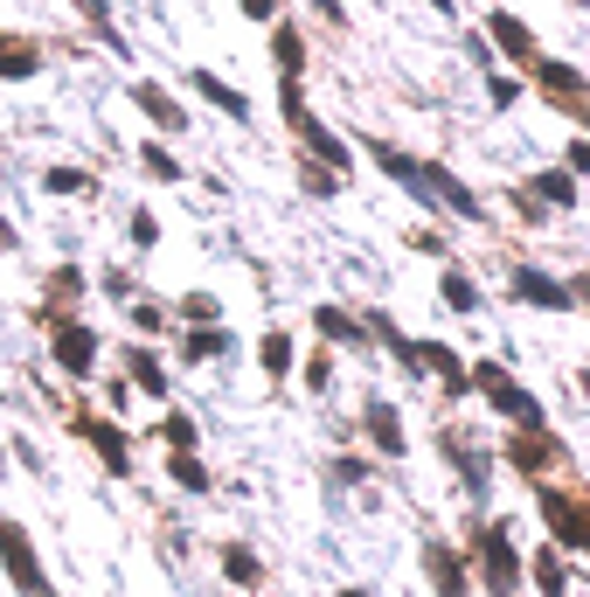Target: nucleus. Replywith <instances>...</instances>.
I'll return each instance as SVG.
<instances>
[{
	"label": "nucleus",
	"mask_w": 590,
	"mask_h": 597,
	"mask_svg": "<svg viewBox=\"0 0 590 597\" xmlns=\"http://www.w3.org/2000/svg\"><path fill=\"white\" fill-rule=\"evenodd\" d=\"M182 313H188L195 327H216V299H209V292H188V299H182Z\"/></svg>",
	"instance_id": "2f4dec72"
},
{
	"label": "nucleus",
	"mask_w": 590,
	"mask_h": 597,
	"mask_svg": "<svg viewBox=\"0 0 590 597\" xmlns=\"http://www.w3.org/2000/svg\"><path fill=\"white\" fill-rule=\"evenodd\" d=\"M528 584L542 590V597H570V569H562L556 542H549V549H535V556H528Z\"/></svg>",
	"instance_id": "4468645a"
},
{
	"label": "nucleus",
	"mask_w": 590,
	"mask_h": 597,
	"mask_svg": "<svg viewBox=\"0 0 590 597\" xmlns=\"http://www.w3.org/2000/svg\"><path fill=\"white\" fill-rule=\"evenodd\" d=\"M161 438H167L174 452H188V445H195V424L182 418V410H167V424H161Z\"/></svg>",
	"instance_id": "c756f323"
},
{
	"label": "nucleus",
	"mask_w": 590,
	"mask_h": 597,
	"mask_svg": "<svg viewBox=\"0 0 590 597\" xmlns=\"http://www.w3.org/2000/svg\"><path fill=\"white\" fill-rule=\"evenodd\" d=\"M341 597H369V590H341Z\"/></svg>",
	"instance_id": "79ce46f5"
},
{
	"label": "nucleus",
	"mask_w": 590,
	"mask_h": 597,
	"mask_svg": "<svg viewBox=\"0 0 590 597\" xmlns=\"http://www.w3.org/2000/svg\"><path fill=\"white\" fill-rule=\"evenodd\" d=\"M479 584L494 597H515L528 584V556L507 542V528H479Z\"/></svg>",
	"instance_id": "f03ea898"
},
{
	"label": "nucleus",
	"mask_w": 590,
	"mask_h": 597,
	"mask_svg": "<svg viewBox=\"0 0 590 597\" xmlns=\"http://www.w3.org/2000/svg\"><path fill=\"white\" fill-rule=\"evenodd\" d=\"M542 522H549V542H562V549H583V556H590V501H570V493L542 486Z\"/></svg>",
	"instance_id": "39448f33"
},
{
	"label": "nucleus",
	"mask_w": 590,
	"mask_h": 597,
	"mask_svg": "<svg viewBox=\"0 0 590 597\" xmlns=\"http://www.w3.org/2000/svg\"><path fill=\"white\" fill-rule=\"evenodd\" d=\"M167 473H174V480H182L188 493H209V465H201L195 452H174V465H167Z\"/></svg>",
	"instance_id": "393cba45"
},
{
	"label": "nucleus",
	"mask_w": 590,
	"mask_h": 597,
	"mask_svg": "<svg viewBox=\"0 0 590 597\" xmlns=\"http://www.w3.org/2000/svg\"><path fill=\"white\" fill-rule=\"evenodd\" d=\"M133 97H139V112H146L153 125H167V133H182V125H188V112H182V105H174V97H167V91H153V84H139Z\"/></svg>",
	"instance_id": "a211bd4d"
},
{
	"label": "nucleus",
	"mask_w": 590,
	"mask_h": 597,
	"mask_svg": "<svg viewBox=\"0 0 590 597\" xmlns=\"http://www.w3.org/2000/svg\"><path fill=\"white\" fill-rule=\"evenodd\" d=\"M133 382L146 389V397H167V375H161V361H153L146 348H133Z\"/></svg>",
	"instance_id": "a878e982"
},
{
	"label": "nucleus",
	"mask_w": 590,
	"mask_h": 597,
	"mask_svg": "<svg viewBox=\"0 0 590 597\" xmlns=\"http://www.w3.org/2000/svg\"><path fill=\"white\" fill-rule=\"evenodd\" d=\"M438 445L452 452V465H458V480H466V486L479 493V501H486V452H473L466 438H438Z\"/></svg>",
	"instance_id": "f3484780"
},
{
	"label": "nucleus",
	"mask_w": 590,
	"mask_h": 597,
	"mask_svg": "<svg viewBox=\"0 0 590 597\" xmlns=\"http://www.w3.org/2000/svg\"><path fill=\"white\" fill-rule=\"evenodd\" d=\"M320 333H327V341H362V327H354L341 306H320Z\"/></svg>",
	"instance_id": "cd10ccee"
},
{
	"label": "nucleus",
	"mask_w": 590,
	"mask_h": 597,
	"mask_svg": "<svg viewBox=\"0 0 590 597\" xmlns=\"http://www.w3.org/2000/svg\"><path fill=\"white\" fill-rule=\"evenodd\" d=\"M133 327H139V333H161L167 313H161V306H133Z\"/></svg>",
	"instance_id": "f704fd0d"
},
{
	"label": "nucleus",
	"mask_w": 590,
	"mask_h": 597,
	"mask_svg": "<svg viewBox=\"0 0 590 597\" xmlns=\"http://www.w3.org/2000/svg\"><path fill=\"white\" fill-rule=\"evenodd\" d=\"M139 161H146L153 174H161V181H182V161H174V153H167V146H146V153H139Z\"/></svg>",
	"instance_id": "7c9ffc66"
},
{
	"label": "nucleus",
	"mask_w": 590,
	"mask_h": 597,
	"mask_svg": "<svg viewBox=\"0 0 590 597\" xmlns=\"http://www.w3.org/2000/svg\"><path fill=\"white\" fill-rule=\"evenodd\" d=\"M528 195L542 202V209H577V195H583V188H577V174H570V167H542V174L528 181Z\"/></svg>",
	"instance_id": "ddd939ff"
},
{
	"label": "nucleus",
	"mask_w": 590,
	"mask_h": 597,
	"mask_svg": "<svg viewBox=\"0 0 590 597\" xmlns=\"http://www.w3.org/2000/svg\"><path fill=\"white\" fill-rule=\"evenodd\" d=\"M431 8H438V14H445V21H452V14H458V0H431Z\"/></svg>",
	"instance_id": "ea45409f"
},
{
	"label": "nucleus",
	"mask_w": 590,
	"mask_h": 597,
	"mask_svg": "<svg viewBox=\"0 0 590 597\" xmlns=\"http://www.w3.org/2000/svg\"><path fill=\"white\" fill-rule=\"evenodd\" d=\"M424 569H431V590H438V597H473V584H466V563H458L452 549H438V542L424 549Z\"/></svg>",
	"instance_id": "f8f14e48"
},
{
	"label": "nucleus",
	"mask_w": 590,
	"mask_h": 597,
	"mask_svg": "<svg viewBox=\"0 0 590 597\" xmlns=\"http://www.w3.org/2000/svg\"><path fill=\"white\" fill-rule=\"evenodd\" d=\"M486 35H494V49H500L507 63H535V56H542V49H535V29H528L521 14H507V8L486 14Z\"/></svg>",
	"instance_id": "6e6552de"
},
{
	"label": "nucleus",
	"mask_w": 590,
	"mask_h": 597,
	"mask_svg": "<svg viewBox=\"0 0 590 597\" xmlns=\"http://www.w3.org/2000/svg\"><path fill=\"white\" fill-rule=\"evenodd\" d=\"M410 354H417V369H431V375L452 389V397H466V389H473V369L458 361V348H445V341H410Z\"/></svg>",
	"instance_id": "1a4fd4ad"
},
{
	"label": "nucleus",
	"mask_w": 590,
	"mask_h": 597,
	"mask_svg": "<svg viewBox=\"0 0 590 597\" xmlns=\"http://www.w3.org/2000/svg\"><path fill=\"white\" fill-rule=\"evenodd\" d=\"M0 556H8L14 590H21V597H49V577H42V563H35V549H29V535H21L14 522H0Z\"/></svg>",
	"instance_id": "0eeeda50"
},
{
	"label": "nucleus",
	"mask_w": 590,
	"mask_h": 597,
	"mask_svg": "<svg viewBox=\"0 0 590 597\" xmlns=\"http://www.w3.org/2000/svg\"><path fill=\"white\" fill-rule=\"evenodd\" d=\"M42 188H49V195H97V181H91L84 167H49Z\"/></svg>",
	"instance_id": "5701e85b"
},
{
	"label": "nucleus",
	"mask_w": 590,
	"mask_h": 597,
	"mask_svg": "<svg viewBox=\"0 0 590 597\" xmlns=\"http://www.w3.org/2000/svg\"><path fill=\"white\" fill-rule=\"evenodd\" d=\"M244 14H258V21H271V14H278V0H244Z\"/></svg>",
	"instance_id": "4c0bfd02"
},
{
	"label": "nucleus",
	"mask_w": 590,
	"mask_h": 597,
	"mask_svg": "<svg viewBox=\"0 0 590 597\" xmlns=\"http://www.w3.org/2000/svg\"><path fill=\"white\" fill-rule=\"evenodd\" d=\"M133 244H139V250L161 244V223H153V209H133Z\"/></svg>",
	"instance_id": "72a5a7b5"
},
{
	"label": "nucleus",
	"mask_w": 590,
	"mask_h": 597,
	"mask_svg": "<svg viewBox=\"0 0 590 597\" xmlns=\"http://www.w3.org/2000/svg\"><path fill=\"white\" fill-rule=\"evenodd\" d=\"M271 56L286 63V76H299V70H306V42H299V35L286 29V21H278V29H271Z\"/></svg>",
	"instance_id": "4be33fe9"
},
{
	"label": "nucleus",
	"mask_w": 590,
	"mask_h": 597,
	"mask_svg": "<svg viewBox=\"0 0 590 597\" xmlns=\"http://www.w3.org/2000/svg\"><path fill=\"white\" fill-rule=\"evenodd\" d=\"M507 459H515L528 480H542L549 465H570V452H562L549 431H515V445H507Z\"/></svg>",
	"instance_id": "9d476101"
},
{
	"label": "nucleus",
	"mask_w": 590,
	"mask_h": 597,
	"mask_svg": "<svg viewBox=\"0 0 590 597\" xmlns=\"http://www.w3.org/2000/svg\"><path fill=\"white\" fill-rule=\"evenodd\" d=\"M438 299L452 306V313H479V306H486V299H479V285H473L466 271H458V265H445V278H438Z\"/></svg>",
	"instance_id": "dca6fc26"
},
{
	"label": "nucleus",
	"mask_w": 590,
	"mask_h": 597,
	"mask_svg": "<svg viewBox=\"0 0 590 597\" xmlns=\"http://www.w3.org/2000/svg\"><path fill=\"white\" fill-rule=\"evenodd\" d=\"M507 292H515L521 306H535V313H570V278H556V271H542V265H515L507 271Z\"/></svg>",
	"instance_id": "20e7f679"
},
{
	"label": "nucleus",
	"mask_w": 590,
	"mask_h": 597,
	"mask_svg": "<svg viewBox=\"0 0 590 597\" xmlns=\"http://www.w3.org/2000/svg\"><path fill=\"white\" fill-rule=\"evenodd\" d=\"M473 389H479V397L494 403V410H500V418L515 424V431H549V418H542V403H535L528 389H521L515 375L500 369V361H479V369H473Z\"/></svg>",
	"instance_id": "f257e3e1"
},
{
	"label": "nucleus",
	"mask_w": 590,
	"mask_h": 597,
	"mask_svg": "<svg viewBox=\"0 0 590 597\" xmlns=\"http://www.w3.org/2000/svg\"><path fill=\"white\" fill-rule=\"evenodd\" d=\"M577 8H590V0H577Z\"/></svg>",
	"instance_id": "37998d69"
},
{
	"label": "nucleus",
	"mask_w": 590,
	"mask_h": 597,
	"mask_svg": "<svg viewBox=\"0 0 590 597\" xmlns=\"http://www.w3.org/2000/svg\"><path fill=\"white\" fill-rule=\"evenodd\" d=\"M583 397H590V369H583Z\"/></svg>",
	"instance_id": "a19ab883"
},
{
	"label": "nucleus",
	"mask_w": 590,
	"mask_h": 597,
	"mask_svg": "<svg viewBox=\"0 0 590 597\" xmlns=\"http://www.w3.org/2000/svg\"><path fill=\"white\" fill-rule=\"evenodd\" d=\"M570 299H577L583 313H590V271H583V278H570Z\"/></svg>",
	"instance_id": "e433bc0d"
},
{
	"label": "nucleus",
	"mask_w": 590,
	"mask_h": 597,
	"mask_svg": "<svg viewBox=\"0 0 590 597\" xmlns=\"http://www.w3.org/2000/svg\"><path fill=\"white\" fill-rule=\"evenodd\" d=\"M570 174H590V140H577V146H570Z\"/></svg>",
	"instance_id": "c9c22d12"
},
{
	"label": "nucleus",
	"mask_w": 590,
	"mask_h": 597,
	"mask_svg": "<svg viewBox=\"0 0 590 597\" xmlns=\"http://www.w3.org/2000/svg\"><path fill=\"white\" fill-rule=\"evenodd\" d=\"M8 250H14V223H8V216H0V257H8Z\"/></svg>",
	"instance_id": "58836bf2"
},
{
	"label": "nucleus",
	"mask_w": 590,
	"mask_h": 597,
	"mask_svg": "<svg viewBox=\"0 0 590 597\" xmlns=\"http://www.w3.org/2000/svg\"><path fill=\"white\" fill-rule=\"evenodd\" d=\"M486 97L507 112V105H521V84H515V76H500V70H486Z\"/></svg>",
	"instance_id": "c85d7f7f"
},
{
	"label": "nucleus",
	"mask_w": 590,
	"mask_h": 597,
	"mask_svg": "<svg viewBox=\"0 0 590 597\" xmlns=\"http://www.w3.org/2000/svg\"><path fill=\"white\" fill-rule=\"evenodd\" d=\"M258 361H265V375H292V341H286V333H265Z\"/></svg>",
	"instance_id": "b1692460"
},
{
	"label": "nucleus",
	"mask_w": 590,
	"mask_h": 597,
	"mask_svg": "<svg viewBox=\"0 0 590 597\" xmlns=\"http://www.w3.org/2000/svg\"><path fill=\"white\" fill-rule=\"evenodd\" d=\"M56 361L70 375H91V361H97V333L91 327H76V320H63L56 327Z\"/></svg>",
	"instance_id": "9b49d317"
},
{
	"label": "nucleus",
	"mask_w": 590,
	"mask_h": 597,
	"mask_svg": "<svg viewBox=\"0 0 590 597\" xmlns=\"http://www.w3.org/2000/svg\"><path fill=\"white\" fill-rule=\"evenodd\" d=\"M222 348H229V333H216V327H195L188 333V361H216Z\"/></svg>",
	"instance_id": "bb28decb"
},
{
	"label": "nucleus",
	"mask_w": 590,
	"mask_h": 597,
	"mask_svg": "<svg viewBox=\"0 0 590 597\" xmlns=\"http://www.w3.org/2000/svg\"><path fill=\"white\" fill-rule=\"evenodd\" d=\"M369 438H375L390 459H403V418H396L390 403H369Z\"/></svg>",
	"instance_id": "6ab92c4d"
},
{
	"label": "nucleus",
	"mask_w": 590,
	"mask_h": 597,
	"mask_svg": "<svg viewBox=\"0 0 590 597\" xmlns=\"http://www.w3.org/2000/svg\"><path fill=\"white\" fill-rule=\"evenodd\" d=\"M417 195H424V202H452V209L466 216V223H486V202H479L452 167H438V161H424V188H417Z\"/></svg>",
	"instance_id": "423d86ee"
},
{
	"label": "nucleus",
	"mask_w": 590,
	"mask_h": 597,
	"mask_svg": "<svg viewBox=\"0 0 590 597\" xmlns=\"http://www.w3.org/2000/svg\"><path fill=\"white\" fill-rule=\"evenodd\" d=\"M84 431H91V445L105 452V465H112V473H133V459H125V438H118L112 424H84Z\"/></svg>",
	"instance_id": "412c9836"
},
{
	"label": "nucleus",
	"mask_w": 590,
	"mask_h": 597,
	"mask_svg": "<svg viewBox=\"0 0 590 597\" xmlns=\"http://www.w3.org/2000/svg\"><path fill=\"white\" fill-rule=\"evenodd\" d=\"M222 569H229V584H244V590L265 584V569H258V556H250L244 542H229V549H222Z\"/></svg>",
	"instance_id": "aec40b11"
},
{
	"label": "nucleus",
	"mask_w": 590,
	"mask_h": 597,
	"mask_svg": "<svg viewBox=\"0 0 590 597\" xmlns=\"http://www.w3.org/2000/svg\"><path fill=\"white\" fill-rule=\"evenodd\" d=\"M528 70H535V91H542V97H549V105H562V112H570L577 125H590V84H583V70H577V63H556V56H535Z\"/></svg>",
	"instance_id": "7ed1b4c3"
},
{
	"label": "nucleus",
	"mask_w": 590,
	"mask_h": 597,
	"mask_svg": "<svg viewBox=\"0 0 590 597\" xmlns=\"http://www.w3.org/2000/svg\"><path fill=\"white\" fill-rule=\"evenodd\" d=\"M76 14H84L97 35H112V8H105V0H76ZM112 42H118V35H112Z\"/></svg>",
	"instance_id": "473e14b6"
},
{
	"label": "nucleus",
	"mask_w": 590,
	"mask_h": 597,
	"mask_svg": "<svg viewBox=\"0 0 590 597\" xmlns=\"http://www.w3.org/2000/svg\"><path fill=\"white\" fill-rule=\"evenodd\" d=\"M188 84H195L201 97H209V105H222L229 119H250V97H244V91H229L222 76H209V70H188Z\"/></svg>",
	"instance_id": "2eb2a0df"
}]
</instances>
